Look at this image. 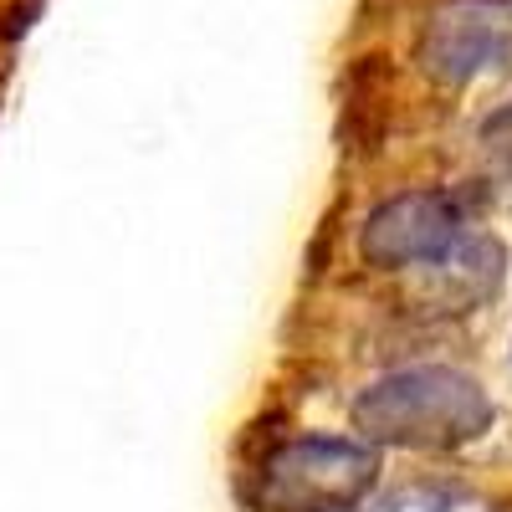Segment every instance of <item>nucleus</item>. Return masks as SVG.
<instances>
[{"label":"nucleus","instance_id":"1","mask_svg":"<svg viewBox=\"0 0 512 512\" xmlns=\"http://www.w3.org/2000/svg\"><path fill=\"white\" fill-rule=\"evenodd\" d=\"M354 425L379 446H466L492 425V400L472 374L420 364L374 379L354 400Z\"/></svg>","mask_w":512,"mask_h":512},{"label":"nucleus","instance_id":"2","mask_svg":"<svg viewBox=\"0 0 512 512\" xmlns=\"http://www.w3.org/2000/svg\"><path fill=\"white\" fill-rule=\"evenodd\" d=\"M379 477V451L349 436H297L262 461L267 512H349Z\"/></svg>","mask_w":512,"mask_h":512},{"label":"nucleus","instance_id":"3","mask_svg":"<svg viewBox=\"0 0 512 512\" xmlns=\"http://www.w3.org/2000/svg\"><path fill=\"white\" fill-rule=\"evenodd\" d=\"M456 246H461L456 210L436 190H410V195L384 200L374 216L364 221V236H359L364 262L369 267H384V272L446 262Z\"/></svg>","mask_w":512,"mask_h":512},{"label":"nucleus","instance_id":"4","mask_svg":"<svg viewBox=\"0 0 512 512\" xmlns=\"http://www.w3.org/2000/svg\"><path fill=\"white\" fill-rule=\"evenodd\" d=\"M507 26V11L487 6V0H461L436 16L431 36H425V62L446 82H466L477 67L507 57Z\"/></svg>","mask_w":512,"mask_h":512}]
</instances>
